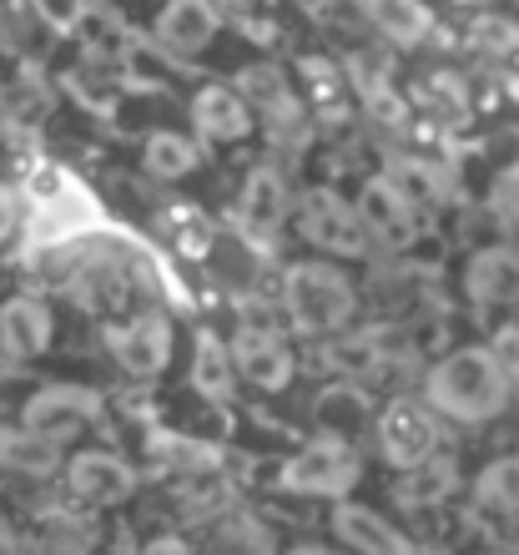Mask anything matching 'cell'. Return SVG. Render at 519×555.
Segmentation results:
<instances>
[{"label":"cell","mask_w":519,"mask_h":555,"mask_svg":"<svg viewBox=\"0 0 519 555\" xmlns=\"http://www.w3.org/2000/svg\"><path fill=\"white\" fill-rule=\"evenodd\" d=\"M374 444L393 469H418V465H429L433 444H439V424L414 399H393L374 420Z\"/></svg>","instance_id":"8992f818"},{"label":"cell","mask_w":519,"mask_h":555,"mask_svg":"<svg viewBox=\"0 0 519 555\" xmlns=\"http://www.w3.org/2000/svg\"><path fill=\"white\" fill-rule=\"evenodd\" d=\"M192 127L203 142H243L252 132V106L232 87H203L192 96Z\"/></svg>","instance_id":"5bb4252c"},{"label":"cell","mask_w":519,"mask_h":555,"mask_svg":"<svg viewBox=\"0 0 519 555\" xmlns=\"http://www.w3.org/2000/svg\"><path fill=\"white\" fill-rule=\"evenodd\" d=\"M15 218H21V207H15V192L0 188V243L15 233Z\"/></svg>","instance_id":"83f0119b"},{"label":"cell","mask_w":519,"mask_h":555,"mask_svg":"<svg viewBox=\"0 0 519 555\" xmlns=\"http://www.w3.org/2000/svg\"><path fill=\"white\" fill-rule=\"evenodd\" d=\"M464 288L475 304H519V253L515 248H479L464 268Z\"/></svg>","instance_id":"2e32d148"},{"label":"cell","mask_w":519,"mask_h":555,"mask_svg":"<svg viewBox=\"0 0 519 555\" xmlns=\"http://www.w3.org/2000/svg\"><path fill=\"white\" fill-rule=\"evenodd\" d=\"M353 87H359V102L363 112L378 121V127H404L408 121V102L399 96V87H389V76L384 72H353Z\"/></svg>","instance_id":"603a6c76"},{"label":"cell","mask_w":519,"mask_h":555,"mask_svg":"<svg viewBox=\"0 0 519 555\" xmlns=\"http://www.w3.org/2000/svg\"><path fill=\"white\" fill-rule=\"evenodd\" d=\"M232 364H237V374H243L252 389H268V395L288 389L293 369H298L288 344H283L273 328H243V334L232 338Z\"/></svg>","instance_id":"7c38bea8"},{"label":"cell","mask_w":519,"mask_h":555,"mask_svg":"<svg viewBox=\"0 0 519 555\" xmlns=\"http://www.w3.org/2000/svg\"><path fill=\"white\" fill-rule=\"evenodd\" d=\"M112 359L131 379H157L172 364V319L161 313H142V319L112 328Z\"/></svg>","instance_id":"ba28073f"},{"label":"cell","mask_w":519,"mask_h":555,"mask_svg":"<svg viewBox=\"0 0 519 555\" xmlns=\"http://www.w3.org/2000/svg\"><path fill=\"white\" fill-rule=\"evenodd\" d=\"M0 465L15 469V475H30V480H46L51 469L61 465V444H51L46 435H36V429H5L0 435Z\"/></svg>","instance_id":"ac0fdd59"},{"label":"cell","mask_w":519,"mask_h":555,"mask_svg":"<svg viewBox=\"0 0 519 555\" xmlns=\"http://www.w3.org/2000/svg\"><path fill=\"white\" fill-rule=\"evenodd\" d=\"M212 5H217V11H232V15H247L258 0H212Z\"/></svg>","instance_id":"1f68e13d"},{"label":"cell","mask_w":519,"mask_h":555,"mask_svg":"<svg viewBox=\"0 0 519 555\" xmlns=\"http://www.w3.org/2000/svg\"><path fill=\"white\" fill-rule=\"evenodd\" d=\"M298 233L323 248L328 258H363V253L374 248V237H368V222H363L359 203H348L338 192H308L303 207H298Z\"/></svg>","instance_id":"277c9868"},{"label":"cell","mask_w":519,"mask_h":555,"mask_svg":"<svg viewBox=\"0 0 519 555\" xmlns=\"http://www.w3.org/2000/svg\"><path fill=\"white\" fill-rule=\"evenodd\" d=\"M368 26L393 46H418L433 36V11L424 0H359Z\"/></svg>","instance_id":"e0dca14e"},{"label":"cell","mask_w":519,"mask_h":555,"mask_svg":"<svg viewBox=\"0 0 519 555\" xmlns=\"http://www.w3.org/2000/svg\"><path fill=\"white\" fill-rule=\"evenodd\" d=\"M66 480H72L76 500H87V505H121L137 490V469L116 460L112 450H81L66 465Z\"/></svg>","instance_id":"4fadbf2b"},{"label":"cell","mask_w":519,"mask_h":555,"mask_svg":"<svg viewBox=\"0 0 519 555\" xmlns=\"http://www.w3.org/2000/svg\"><path fill=\"white\" fill-rule=\"evenodd\" d=\"M157 46L161 51H172V56L192 61L203 56L207 46L217 41V30H222V11H217L212 0H167L157 11Z\"/></svg>","instance_id":"9c48e42d"},{"label":"cell","mask_w":519,"mask_h":555,"mask_svg":"<svg viewBox=\"0 0 519 555\" xmlns=\"http://www.w3.org/2000/svg\"><path fill=\"white\" fill-rule=\"evenodd\" d=\"M0 555H26L21 535H15V530H5V526H0Z\"/></svg>","instance_id":"4dcf8cb0"},{"label":"cell","mask_w":519,"mask_h":555,"mask_svg":"<svg viewBox=\"0 0 519 555\" xmlns=\"http://www.w3.org/2000/svg\"><path fill=\"white\" fill-rule=\"evenodd\" d=\"M283 308L298 334H338L348 319H353V283H348L343 268L333 263H293L283 278Z\"/></svg>","instance_id":"7a4b0ae2"},{"label":"cell","mask_w":519,"mask_h":555,"mask_svg":"<svg viewBox=\"0 0 519 555\" xmlns=\"http://www.w3.org/2000/svg\"><path fill=\"white\" fill-rule=\"evenodd\" d=\"M418 96L439 112V117H454L459 121L464 112H469V96H464V81L459 76H429L424 87H418Z\"/></svg>","instance_id":"d4e9b609"},{"label":"cell","mask_w":519,"mask_h":555,"mask_svg":"<svg viewBox=\"0 0 519 555\" xmlns=\"http://www.w3.org/2000/svg\"><path fill=\"white\" fill-rule=\"evenodd\" d=\"M490 207H494V218H499V222L519 228V167H509V172L494 177V188H490Z\"/></svg>","instance_id":"484cf974"},{"label":"cell","mask_w":519,"mask_h":555,"mask_svg":"<svg viewBox=\"0 0 519 555\" xmlns=\"http://www.w3.org/2000/svg\"><path fill=\"white\" fill-rule=\"evenodd\" d=\"M277 485L303 500H343L359 485V454L348 450L343 435H317L277 469Z\"/></svg>","instance_id":"3957f363"},{"label":"cell","mask_w":519,"mask_h":555,"mask_svg":"<svg viewBox=\"0 0 519 555\" xmlns=\"http://www.w3.org/2000/svg\"><path fill=\"white\" fill-rule=\"evenodd\" d=\"M475 500L494 515H519V454L490 460L475 475Z\"/></svg>","instance_id":"44dd1931"},{"label":"cell","mask_w":519,"mask_h":555,"mask_svg":"<svg viewBox=\"0 0 519 555\" xmlns=\"http://www.w3.org/2000/svg\"><path fill=\"white\" fill-rule=\"evenodd\" d=\"M424 395L439 414L459 424H484L509 404V369L490 349H454L429 369Z\"/></svg>","instance_id":"6da1fadb"},{"label":"cell","mask_w":519,"mask_h":555,"mask_svg":"<svg viewBox=\"0 0 519 555\" xmlns=\"http://www.w3.org/2000/svg\"><path fill=\"white\" fill-rule=\"evenodd\" d=\"M459 5H475V11H490V5H505V0H459Z\"/></svg>","instance_id":"d6a6232c"},{"label":"cell","mask_w":519,"mask_h":555,"mask_svg":"<svg viewBox=\"0 0 519 555\" xmlns=\"http://www.w3.org/2000/svg\"><path fill=\"white\" fill-rule=\"evenodd\" d=\"M317 410H323V420H333V424L368 420V414H359V410H368V399H363L359 389H333V395L317 399Z\"/></svg>","instance_id":"4316f807"},{"label":"cell","mask_w":519,"mask_h":555,"mask_svg":"<svg viewBox=\"0 0 519 555\" xmlns=\"http://www.w3.org/2000/svg\"><path fill=\"white\" fill-rule=\"evenodd\" d=\"M283 222H288V177L277 162H258L243 177V192H237V228L258 248H268L283 233Z\"/></svg>","instance_id":"52a82bcc"},{"label":"cell","mask_w":519,"mask_h":555,"mask_svg":"<svg viewBox=\"0 0 519 555\" xmlns=\"http://www.w3.org/2000/svg\"><path fill=\"white\" fill-rule=\"evenodd\" d=\"M243 87H247V106H262L273 127H283V132L298 127L303 106H298L293 87L283 81V72H273V66H252V72H243Z\"/></svg>","instance_id":"d6986e66"},{"label":"cell","mask_w":519,"mask_h":555,"mask_svg":"<svg viewBox=\"0 0 519 555\" xmlns=\"http://www.w3.org/2000/svg\"><path fill=\"white\" fill-rule=\"evenodd\" d=\"M142 555H192V545L182 535H157V541H146Z\"/></svg>","instance_id":"f1b7e54d"},{"label":"cell","mask_w":519,"mask_h":555,"mask_svg":"<svg viewBox=\"0 0 519 555\" xmlns=\"http://www.w3.org/2000/svg\"><path fill=\"white\" fill-rule=\"evenodd\" d=\"M333 530L353 555H414V541L404 530H393L389 520L368 505H338L333 511Z\"/></svg>","instance_id":"9a60e30c"},{"label":"cell","mask_w":519,"mask_h":555,"mask_svg":"<svg viewBox=\"0 0 519 555\" xmlns=\"http://www.w3.org/2000/svg\"><path fill=\"white\" fill-rule=\"evenodd\" d=\"M102 420V395L81 389V384H46L21 404V424L46 435L51 444H72L76 435H87Z\"/></svg>","instance_id":"5b68a950"},{"label":"cell","mask_w":519,"mask_h":555,"mask_svg":"<svg viewBox=\"0 0 519 555\" xmlns=\"http://www.w3.org/2000/svg\"><path fill=\"white\" fill-rule=\"evenodd\" d=\"M51 338H56V319H51V308L41 298H5L0 304V353L15 359V364H30V359H41L51 349Z\"/></svg>","instance_id":"8fae6325"},{"label":"cell","mask_w":519,"mask_h":555,"mask_svg":"<svg viewBox=\"0 0 519 555\" xmlns=\"http://www.w3.org/2000/svg\"><path fill=\"white\" fill-rule=\"evenodd\" d=\"M359 212H363V222H368V237L384 243V248H404L418 228L414 197H408L393 177H368V182H363Z\"/></svg>","instance_id":"30bf717a"},{"label":"cell","mask_w":519,"mask_h":555,"mask_svg":"<svg viewBox=\"0 0 519 555\" xmlns=\"http://www.w3.org/2000/svg\"><path fill=\"white\" fill-rule=\"evenodd\" d=\"M288 555H343V551H333V545H317V541H298V545H288Z\"/></svg>","instance_id":"f546056e"},{"label":"cell","mask_w":519,"mask_h":555,"mask_svg":"<svg viewBox=\"0 0 519 555\" xmlns=\"http://www.w3.org/2000/svg\"><path fill=\"white\" fill-rule=\"evenodd\" d=\"M142 167L152 177H167V182H177V177H187L192 167H197V142L182 132H152L142 146Z\"/></svg>","instance_id":"7402d4cb"},{"label":"cell","mask_w":519,"mask_h":555,"mask_svg":"<svg viewBox=\"0 0 519 555\" xmlns=\"http://www.w3.org/2000/svg\"><path fill=\"white\" fill-rule=\"evenodd\" d=\"M232 379H237L232 349L217 334H197V349H192V384H197L207 399H228Z\"/></svg>","instance_id":"ffe728a7"},{"label":"cell","mask_w":519,"mask_h":555,"mask_svg":"<svg viewBox=\"0 0 519 555\" xmlns=\"http://www.w3.org/2000/svg\"><path fill=\"white\" fill-rule=\"evenodd\" d=\"M469 46L484 56H509V51H519V21H509L505 11H479L469 26Z\"/></svg>","instance_id":"cb8c5ba5"}]
</instances>
